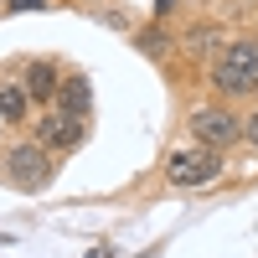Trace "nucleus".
Segmentation results:
<instances>
[{"instance_id":"1","label":"nucleus","mask_w":258,"mask_h":258,"mask_svg":"<svg viewBox=\"0 0 258 258\" xmlns=\"http://www.w3.org/2000/svg\"><path fill=\"white\" fill-rule=\"evenodd\" d=\"M207 83L217 88V98H243V93H258V41H253V36L227 41V47L212 57Z\"/></svg>"},{"instance_id":"2","label":"nucleus","mask_w":258,"mask_h":258,"mask_svg":"<svg viewBox=\"0 0 258 258\" xmlns=\"http://www.w3.org/2000/svg\"><path fill=\"white\" fill-rule=\"evenodd\" d=\"M217 176H222V150H212V145H202V140L176 145V150L165 155V181L181 186V191H191V186H212Z\"/></svg>"},{"instance_id":"3","label":"nucleus","mask_w":258,"mask_h":258,"mask_svg":"<svg viewBox=\"0 0 258 258\" xmlns=\"http://www.w3.org/2000/svg\"><path fill=\"white\" fill-rule=\"evenodd\" d=\"M52 176H57V150H47L36 135L6 150V181L16 191H41Z\"/></svg>"},{"instance_id":"4","label":"nucleus","mask_w":258,"mask_h":258,"mask_svg":"<svg viewBox=\"0 0 258 258\" xmlns=\"http://www.w3.org/2000/svg\"><path fill=\"white\" fill-rule=\"evenodd\" d=\"M191 140H202V145L227 155V150L243 140V114H232L227 103H202V109L191 114Z\"/></svg>"},{"instance_id":"5","label":"nucleus","mask_w":258,"mask_h":258,"mask_svg":"<svg viewBox=\"0 0 258 258\" xmlns=\"http://www.w3.org/2000/svg\"><path fill=\"white\" fill-rule=\"evenodd\" d=\"M36 140L47 145V150H57V155H68V150H78L83 140H88V119H78V114H68V109H52L36 119Z\"/></svg>"},{"instance_id":"6","label":"nucleus","mask_w":258,"mask_h":258,"mask_svg":"<svg viewBox=\"0 0 258 258\" xmlns=\"http://www.w3.org/2000/svg\"><path fill=\"white\" fill-rule=\"evenodd\" d=\"M21 88L31 93V103H57V88H62L57 62H47V57L26 62V68H21Z\"/></svg>"},{"instance_id":"7","label":"nucleus","mask_w":258,"mask_h":258,"mask_svg":"<svg viewBox=\"0 0 258 258\" xmlns=\"http://www.w3.org/2000/svg\"><path fill=\"white\" fill-rule=\"evenodd\" d=\"M222 47H227V41H222V26H217V21H197V26L181 31V52H186V57H217Z\"/></svg>"},{"instance_id":"8","label":"nucleus","mask_w":258,"mask_h":258,"mask_svg":"<svg viewBox=\"0 0 258 258\" xmlns=\"http://www.w3.org/2000/svg\"><path fill=\"white\" fill-rule=\"evenodd\" d=\"M57 109H68V114H78V119L93 114V88H88V78H83V73H68V78H62V88H57Z\"/></svg>"},{"instance_id":"9","label":"nucleus","mask_w":258,"mask_h":258,"mask_svg":"<svg viewBox=\"0 0 258 258\" xmlns=\"http://www.w3.org/2000/svg\"><path fill=\"white\" fill-rule=\"evenodd\" d=\"M0 119H6V124L31 119V93L21 88V83H0Z\"/></svg>"},{"instance_id":"10","label":"nucleus","mask_w":258,"mask_h":258,"mask_svg":"<svg viewBox=\"0 0 258 258\" xmlns=\"http://www.w3.org/2000/svg\"><path fill=\"white\" fill-rule=\"evenodd\" d=\"M135 47H145L150 57H160V52H165V31H160V26H150V31H140V36H135Z\"/></svg>"},{"instance_id":"11","label":"nucleus","mask_w":258,"mask_h":258,"mask_svg":"<svg viewBox=\"0 0 258 258\" xmlns=\"http://www.w3.org/2000/svg\"><path fill=\"white\" fill-rule=\"evenodd\" d=\"M243 140L258 150V109H253V114H243Z\"/></svg>"},{"instance_id":"12","label":"nucleus","mask_w":258,"mask_h":258,"mask_svg":"<svg viewBox=\"0 0 258 258\" xmlns=\"http://www.w3.org/2000/svg\"><path fill=\"white\" fill-rule=\"evenodd\" d=\"M52 0H6V11H47Z\"/></svg>"},{"instance_id":"13","label":"nucleus","mask_w":258,"mask_h":258,"mask_svg":"<svg viewBox=\"0 0 258 258\" xmlns=\"http://www.w3.org/2000/svg\"><path fill=\"white\" fill-rule=\"evenodd\" d=\"M170 11H176V0H155V16H160V21H165Z\"/></svg>"},{"instance_id":"14","label":"nucleus","mask_w":258,"mask_h":258,"mask_svg":"<svg viewBox=\"0 0 258 258\" xmlns=\"http://www.w3.org/2000/svg\"><path fill=\"white\" fill-rule=\"evenodd\" d=\"M88 258H119V253H114V248H103V243H98V248H88Z\"/></svg>"},{"instance_id":"15","label":"nucleus","mask_w":258,"mask_h":258,"mask_svg":"<svg viewBox=\"0 0 258 258\" xmlns=\"http://www.w3.org/2000/svg\"><path fill=\"white\" fill-rule=\"evenodd\" d=\"M0 16H6V0H0Z\"/></svg>"}]
</instances>
